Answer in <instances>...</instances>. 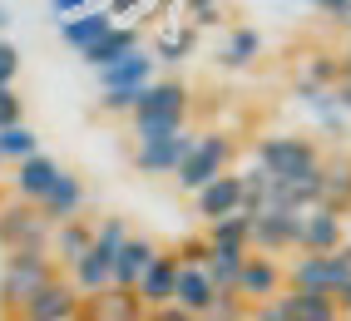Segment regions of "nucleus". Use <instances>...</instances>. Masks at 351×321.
<instances>
[{
    "instance_id": "1",
    "label": "nucleus",
    "mask_w": 351,
    "mask_h": 321,
    "mask_svg": "<svg viewBox=\"0 0 351 321\" xmlns=\"http://www.w3.org/2000/svg\"><path fill=\"white\" fill-rule=\"evenodd\" d=\"M129 242V227L124 218H104L95 227V242H89V252L69 267V287H75L80 296H95L109 287V272H114V257H119V247Z\"/></svg>"
},
{
    "instance_id": "2",
    "label": "nucleus",
    "mask_w": 351,
    "mask_h": 321,
    "mask_svg": "<svg viewBox=\"0 0 351 321\" xmlns=\"http://www.w3.org/2000/svg\"><path fill=\"white\" fill-rule=\"evenodd\" d=\"M55 277L60 272H55L50 252H5V267H0V311L15 316L45 282H55Z\"/></svg>"
},
{
    "instance_id": "3",
    "label": "nucleus",
    "mask_w": 351,
    "mask_h": 321,
    "mask_svg": "<svg viewBox=\"0 0 351 321\" xmlns=\"http://www.w3.org/2000/svg\"><path fill=\"white\" fill-rule=\"evenodd\" d=\"M257 168H263L272 183H292V178H307L322 168V153L312 139L302 133H277V139H263L257 144Z\"/></svg>"
},
{
    "instance_id": "4",
    "label": "nucleus",
    "mask_w": 351,
    "mask_h": 321,
    "mask_svg": "<svg viewBox=\"0 0 351 321\" xmlns=\"http://www.w3.org/2000/svg\"><path fill=\"white\" fill-rule=\"evenodd\" d=\"M228 158H232V139H228V133H198V144H193L189 158H183V168L173 173V183L189 188V193H203L213 178L228 173Z\"/></svg>"
},
{
    "instance_id": "5",
    "label": "nucleus",
    "mask_w": 351,
    "mask_h": 321,
    "mask_svg": "<svg viewBox=\"0 0 351 321\" xmlns=\"http://www.w3.org/2000/svg\"><path fill=\"white\" fill-rule=\"evenodd\" d=\"M351 282V262L341 252H326V257H302L287 267V287L292 292H322V296H337L341 287Z\"/></svg>"
},
{
    "instance_id": "6",
    "label": "nucleus",
    "mask_w": 351,
    "mask_h": 321,
    "mask_svg": "<svg viewBox=\"0 0 351 321\" xmlns=\"http://www.w3.org/2000/svg\"><path fill=\"white\" fill-rule=\"evenodd\" d=\"M50 233L55 227L30 203H5L0 208V247L5 252H50Z\"/></svg>"
},
{
    "instance_id": "7",
    "label": "nucleus",
    "mask_w": 351,
    "mask_h": 321,
    "mask_svg": "<svg viewBox=\"0 0 351 321\" xmlns=\"http://www.w3.org/2000/svg\"><path fill=\"white\" fill-rule=\"evenodd\" d=\"M80 307H84V296L69 287L64 277H55V282H45L30 302L15 311V321H75Z\"/></svg>"
},
{
    "instance_id": "8",
    "label": "nucleus",
    "mask_w": 351,
    "mask_h": 321,
    "mask_svg": "<svg viewBox=\"0 0 351 321\" xmlns=\"http://www.w3.org/2000/svg\"><path fill=\"white\" fill-rule=\"evenodd\" d=\"M282 292H287V267H277V257H247L238 272V287H232V296L252 302V307H263Z\"/></svg>"
},
{
    "instance_id": "9",
    "label": "nucleus",
    "mask_w": 351,
    "mask_h": 321,
    "mask_svg": "<svg viewBox=\"0 0 351 321\" xmlns=\"http://www.w3.org/2000/svg\"><path fill=\"white\" fill-rule=\"evenodd\" d=\"M297 227H302V213L263 208L257 218H247V247H263V257L287 252V247H297Z\"/></svg>"
},
{
    "instance_id": "10",
    "label": "nucleus",
    "mask_w": 351,
    "mask_h": 321,
    "mask_svg": "<svg viewBox=\"0 0 351 321\" xmlns=\"http://www.w3.org/2000/svg\"><path fill=\"white\" fill-rule=\"evenodd\" d=\"M297 247L307 257H326V252H341V208H312L302 213V227H297Z\"/></svg>"
},
{
    "instance_id": "11",
    "label": "nucleus",
    "mask_w": 351,
    "mask_h": 321,
    "mask_svg": "<svg viewBox=\"0 0 351 321\" xmlns=\"http://www.w3.org/2000/svg\"><path fill=\"white\" fill-rule=\"evenodd\" d=\"M154 70H158V60L149 50H134L129 60L99 70V94H138L144 84H154Z\"/></svg>"
},
{
    "instance_id": "12",
    "label": "nucleus",
    "mask_w": 351,
    "mask_h": 321,
    "mask_svg": "<svg viewBox=\"0 0 351 321\" xmlns=\"http://www.w3.org/2000/svg\"><path fill=\"white\" fill-rule=\"evenodd\" d=\"M173 282H178V257L158 247V257L149 262V272L138 277L134 296L144 302V311H158V307H173Z\"/></svg>"
},
{
    "instance_id": "13",
    "label": "nucleus",
    "mask_w": 351,
    "mask_h": 321,
    "mask_svg": "<svg viewBox=\"0 0 351 321\" xmlns=\"http://www.w3.org/2000/svg\"><path fill=\"white\" fill-rule=\"evenodd\" d=\"M55 178H60V164L50 153H35V158H25V164H15V173H10V193H15V203H35L55 188Z\"/></svg>"
},
{
    "instance_id": "14",
    "label": "nucleus",
    "mask_w": 351,
    "mask_h": 321,
    "mask_svg": "<svg viewBox=\"0 0 351 321\" xmlns=\"http://www.w3.org/2000/svg\"><path fill=\"white\" fill-rule=\"evenodd\" d=\"M198 144V133H173V139H163V144H144V149H134V168L138 173H178L183 168V158L193 153Z\"/></svg>"
},
{
    "instance_id": "15",
    "label": "nucleus",
    "mask_w": 351,
    "mask_h": 321,
    "mask_svg": "<svg viewBox=\"0 0 351 321\" xmlns=\"http://www.w3.org/2000/svg\"><path fill=\"white\" fill-rule=\"evenodd\" d=\"M80 208H84V183H80L75 173H69V168H60L55 188L35 203V213H40L45 222H50V227H60V222H69V218H80Z\"/></svg>"
},
{
    "instance_id": "16",
    "label": "nucleus",
    "mask_w": 351,
    "mask_h": 321,
    "mask_svg": "<svg viewBox=\"0 0 351 321\" xmlns=\"http://www.w3.org/2000/svg\"><path fill=\"white\" fill-rule=\"evenodd\" d=\"M158 257V242L154 237H129L124 247H119V257H114V272H109V287H124V292H134L138 287V277L149 272V262Z\"/></svg>"
},
{
    "instance_id": "17",
    "label": "nucleus",
    "mask_w": 351,
    "mask_h": 321,
    "mask_svg": "<svg viewBox=\"0 0 351 321\" xmlns=\"http://www.w3.org/2000/svg\"><path fill=\"white\" fill-rule=\"evenodd\" d=\"M84 316H95V321H144V302L124 287H104L95 296H84Z\"/></svg>"
},
{
    "instance_id": "18",
    "label": "nucleus",
    "mask_w": 351,
    "mask_h": 321,
    "mask_svg": "<svg viewBox=\"0 0 351 321\" xmlns=\"http://www.w3.org/2000/svg\"><path fill=\"white\" fill-rule=\"evenodd\" d=\"M114 30V15L104 10V5H95V10H84V15H69V20H60V40L69 44V50H89L95 40H104Z\"/></svg>"
},
{
    "instance_id": "19",
    "label": "nucleus",
    "mask_w": 351,
    "mask_h": 321,
    "mask_svg": "<svg viewBox=\"0 0 351 321\" xmlns=\"http://www.w3.org/2000/svg\"><path fill=\"white\" fill-rule=\"evenodd\" d=\"M198 213L208 222L228 218V213H243V173H223V178L208 183V188L198 193Z\"/></svg>"
},
{
    "instance_id": "20",
    "label": "nucleus",
    "mask_w": 351,
    "mask_h": 321,
    "mask_svg": "<svg viewBox=\"0 0 351 321\" xmlns=\"http://www.w3.org/2000/svg\"><path fill=\"white\" fill-rule=\"evenodd\" d=\"M134 114H189V84L183 79H154L138 89Z\"/></svg>"
},
{
    "instance_id": "21",
    "label": "nucleus",
    "mask_w": 351,
    "mask_h": 321,
    "mask_svg": "<svg viewBox=\"0 0 351 321\" xmlns=\"http://www.w3.org/2000/svg\"><path fill=\"white\" fill-rule=\"evenodd\" d=\"M89 242H95V227H89L84 218H69V222H60L55 233H50V257L64 262V267H75L84 252H89Z\"/></svg>"
},
{
    "instance_id": "22",
    "label": "nucleus",
    "mask_w": 351,
    "mask_h": 321,
    "mask_svg": "<svg viewBox=\"0 0 351 321\" xmlns=\"http://www.w3.org/2000/svg\"><path fill=\"white\" fill-rule=\"evenodd\" d=\"M138 50V30L134 25H114L104 40H95L84 50V64H95V70H109V64H119V60H129Z\"/></svg>"
},
{
    "instance_id": "23",
    "label": "nucleus",
    "mask_w": 351,
    "mask_h": 321,
    "mask_svg": "<svg viewBox=\"0 0 351 321\" xmlns=\"http://www.w3.org/2000/svg\"><path fill=\"white\" fill-rule=\"evenodd\" d=\"M277 302H282V311H287L292 321H341L337 296H322V292H292V287H287Z\"/></svg>"
},
{
    "instance_id": "24",
    "label": "nucleus",
    "mask_w": 351,
    "mask_h": 321,
    "mask_svg": "<svg viewBox=\"0 0 351 321\" xmlns=\"http://www.w3.org/2000/svg\"><path fill=\"white\" fill-rule=\"evenodd\" d=\"M213 287H208V277H203V267H183L178 262V282H173V307H183V311H193V316H203V307L213 302Z\"/></svg>"
},
{
    "instance_id": "25",
    "label": "nucleus",
    "mask_w": 351,
    "mask_h": 321,
    "mask_svg": "<svg viewBox=\"0 0 351 321\" xmlns=\"http://www.w3.org/2000/svg\"><path fill=\"white\" fill-rule=\"evenodd\" d=\"M243 262H247V252H243V247H213V252H208V262H203L208 287H213V292H232V287H238Z\"/></svg>"
},
{
    "instance_id": "26",
    "label": "nucleus",
    "mask_w": 351,
    "mask_h": 321,
    "mask_svg": "<svg viewBox=\"0 0 351 321\" xmlns=\"http://www.w3.org/2000/svg\"><path fill=\"white\" fill-rule=\"evenodd\" d=\"M129 119H134L138 149H144V144H163V139H173V133L189 129V114H129Z\"/></svg>"
},
{
    "instance_id": "27",
    "label": "nucleus",
    "mask_w": 351,
    "mask_h": 321,
    "mask_svg": "<svg viewBox=\"0 0 351 321\" xmlns=\"http://www.w3.org/2000/svg\"><path fill=\"white\" fill-rule=\"evenodd\" d=\"M257 55H263V35H257V30H232L223 40V50H218V64H228V70H247Z\"/></svg>"
},
{
    "instance_id": "28",
    "label": "nucleus",
    "mask_w": 351,
    "mask_h": 321,
    "mask_svg": "<svg viewBox=\"0 0 351 321\" xmlns=\"http://www.w3.org/2000/svg\"><path fill=\"white\" fill-rule=\"evenodd\" d=\"M35 153H40V139H35L30 124L0 129V164H25V158H35Z\"/></svg>"
},
{
    "instance_id": "29",
    "label": "nucleus",
    "mask_w": 351,
    "mask_h": 321,
    "mask_svg": "<svg viewBox=\"0 0 351 321\" xmlns=\"http://www.w3.org/2000/svg\"><path fill=\"white\" fill-rule=\"evenodd\" d=\"M208 247H243L247 252V218L243 213H228V218H213L208 222V233H203Z\"/></svg>"
},
{
    "instance_id": "30",
    "label": "nucleus",
    "mask_w": 351,
    "mask_h": 321,
    "mask_svg": "<svg viewBox=\"0 0 351 321\" xmlns=\"http://www.w3.org/2000/svg\"><path fill=\"white\" fill-rule=\"evenodd\" d=\"M312 64L297 75V89H337V79H341V70H337V60L332 55H307Z\"/></svg>"
},
{
    "instance_id": "31",
    "label": "nucleus",
    "mask_w": 351,
    "mask_h": 321,
    "mask_svg": "<svg viewBox=\"0 0 351 321\" xmlns=\"http://www.w3.org/2000/svg\"><path fill=\"white\" fill-rule=\"evenodd\" d=\"M193 44H198V30H169V35L158 40L154 60H163V64H178V60H189V55H193Z\"/></svg>"
},
{
    "instance_id": "32",
    "label": "nucleus",
    "mask_w": 351,
    "mask_h": 321,
    "mask_svg": "<svg viewBox=\"0 0 351 321\" xmlns=\"http://www.w3.org/2000/svg\"><path fill=\"white\" fill-rule=\"evenodd\" d=\"M198 321H247V302H238L232 292H218L213 302L203 307V316Z\"/></svg>"
},
{
    "instance_id": "33",
    "label": "nucleus",
    "mask_w": 351,
    "mask_h": 321,
    "mask_svg": "<svg viewBox=\"0 0 351 321\" xmlns=\"http://www.w3.org/2000/svg\"><path fill=\"white\" fill-rule=\"evenodd\" d=\"M10 124H25V99L15 89H0V129H10Z\"/></svg>"
},
{
    "instance_id": "34",
    "label": "nucleus",
    "mask_w": 351,
    "mask_h": 321,
    "mask_svg": "<svg viewBox=\"0 0 351 321\" xmlns=\"http://www.w3.org/2000/svg\"><path fill=\"white\" fill-rule=\"evenodd\" d=\"M15 75H20V50L10 40H0V89H15Z\"/></svg>"
},
{
    "instance_id": "35",
    "label": "nucleus",
    "mask_w": 351,
    "mask_h": 321,
    "mask_svg": "<svg viewBox=\"0 0 351 321\" xmlns=\"http://www.w3.org/2000/svg\"><path fill=\"white\" fill-rule=\"evenodd\" d=\"M208 252H213V247H208L203 237H189V242H183V247L173 252V257H178L183 267H203V262H208Z\"/></svg>"
},
{
    "instance_id": "36",
    "label": "nucleus",
    "mask_w": 351,
    "mask_h": 321,
    "mask_svg": "<svg viewBox=\"0 0 351 321\" xmlns=\"http://www.w3.org/2000/svg\"><path fill=\"white\" fill-rule=\"evenodd\" d=\"M247 321H292V316H287V311H282V302H277V296H272V302L252 307V311H247Z\"/></svg>"
},
{
    "instance_id": "37",
    "label": "nucleus",
    "mask_w": 351,
    "mask_h": 321,
    "mask_svg": "<svg viewBox=\"0 0 351 321\" xmlns=\"http://www.w3.org/2000/svg\"><path fill=\"white\" fill-rule=\"evenodd\" d=\"M50 10H55L60 20H69V15H84V10H95V0H50Z\"/></svg>"
},
{
    "instance_id": "38",
    "label": "nucleus",
    "mask_w": 351,
    "mask_h": 321,
    "mask_svg": "<svg viewBox=\"0 0 351 321\" xmlns=\"http://www.w3.org/2000/svg\"><path fill=\"white\" fill-rule=\"evenodd\" d=\"M189 10H193L198 25H213L218 20V0H189Z\"/></svg>"
},
{
    "instance_id": "39",
    "label": "nucleus",
    "mask_w": 351,
    "mask_h": 321,
    "mask_svg": "<svg viewBox=\"0 0 351 321\" xmlns=\"http://www.w3.org/2000/svg\"><path fill=\"white\" fill-rule=\"evenodd\" d=\"M144 321H198L193 311H183V307H158V311H149Z\"/></svg>"
},
{
    "instance_id": "40",
    "label": "nucleus",
    "mask_w": 351,
    "mask_h": 321,
    "mask_svg": "<svg viewBox=\"0 0 351 321\" xmlns=\"http://www.w3.org/2000/svg\"><path fill=\"white\" fill-rule=\"evenodd\" d=\"M332 104H337V109H351V79H337V89H332Z\"/></svg>"
},
{
    "instance_id": "41",
    "label": "nucleus",
    "mask_w": 351,
    "mask_h": 321,
    "mask_svg": "<svg viewBox=\"0 0 351 321\" xmlns=\"http://www.w3.org/2000/svg\"><path fill=\"white\" fill-rule=\"evenodd\" d=\"M312 5H322V10H332V15H346V10H351V0H312Z\"/></svg>"
},
{
    "instance_id": "42",
    "label": "nucleus",
    "mask_w": 351,
    "mask_h": 321,
    "mask_svg": "<svg viewBox=\"0 0 351 321\" xmlns=\"http://www.w3.org/2000/svg\"><path fill=\"white\" fill-rule=\"evenodd\" d=\"M337 311H341V316H351V282L337 292Z\"/></svg>"
},
{
    "instance_id": "43",
    "label": "nucleus",
    "mask_w": 351,
    "mask_h": 321,
    "mask_svg": "<svg viewBox=\"0 0 351 321\" xmlns=\"http://www.w3.org/2000/svg\"><path fill=\"white\" fill-rule=\"evenodd\" d=\"M337 70H341V79H351V50H346V60H337Z\"/></svg>"
},
{
    "instance_id": "44",
    "label": "nucleus",
    "mask_w": 351,
    "mask_h": 321,
    "mask_svg": "<svg viewBox=\"0 0 351 321\" xmlns=\"http://www.w3.org/2000/svg\"><path fill=\"white\" fill-rule=\"evenodd\" d=\"M5 20H10V15H5V5H0V30H5Z\"/></svg>"
},
{
    "instance_id": "45",
    "label": "nucleus",
    "mask_w": 351,
    "mask_h": 321,
    "mask_svg": "<svg viewBox=\"0 0 351 321\" xmlns=\"http://www.w3.org/2000/svg\"><path fill=\"white\" fill-rule=\"evenodd\" d=\"M75 321H95V316H84V307H80V316H75Z\"/></svg>"
},
{
    "instance_id": "46",
    "label": "nucleus",
    "mask_w": 351,
    "mask_h": 321,
    "mask_svg": "<svg viewBox=\"0 0 351 321\" xmlns=\"http://www.w3.org/2000/svg\"><path fill=\"white\" fill-rule=\"evenodd\" d=\"M341 257H346V262H351V247H341Z\"/></svg>"
},
{
    "instance_id": "47",
    "label": "nucleus",
    "mask_w": 351,
    "mask_h": 321,
    "mask_svg": "<svg viewBox=\"0 0 351 321\" xmlns=\"http://www.w3.org/2000/svg\"><path fill=\"white\" fill-rule=\"evenodd\" d=\"M341 321H351V316H341Z\"/></svg>"
}]
</instances>
